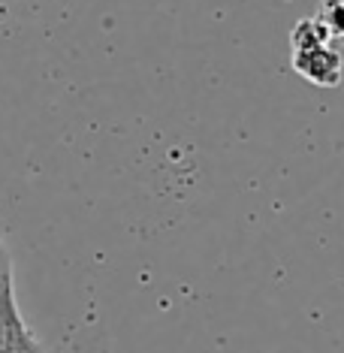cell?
<instances>
[{
  "label": "cell",
  "mask_w": 344,
  "mask_h": 353,
  "mask_svg": "<svg viewBox=\"0 0 344 353\" xmlns=\"http://www.w3.org/2000/svg\"><path fill=\"white\" fill-rule=\"evenodd\" d=\"M293 70L317 88H338L344 79V58L335 43H320L293 52Z\"/></svg>",
  "instance_id": "cell-1"
},
{
  "label": "cell",
  "mask_w": 344,
  "mask_h": 353,
  "mask_svg": "<svg viewBox=\"0 0 344 353\" xmlns=\"http://www.w3.org/2000/svg\"><path fill=\"white\" fill-rule=\"evenodd\" d=\"M320 43H332L330 34L323 30V25L311 15V19H299L290 30V49H311V46H320Z\"/></svg>",
  "instance_id": "cell-2"
},
{
  "label": "cell",
  "mask_w": 344,
  "mask_h": 353,
  "mask_svg": "<svg viewBox=\"0 0 344 353\" xmlns=\"http://www.w3.org/2000/svg\"><path fill=\"white\" fill-rule=\"evenodd\" d=\"M314 19L323 25L332 43H344V0H320Z\"/></svg>",
  "instance_id": "cell-3"
},
{
  "label": "cell",
  "mask_w": 344,
  "mask_h": 353,
  "mask_svg": "<svg viewBox=\"0 0 344 353\" xmlns=\"http://www.w3.org/2000/svg\"><path fill=\"white\" fill-rule=\"evenodd\" d=\"M21 320L19 314V305H15V284L12 278H3L0 281V344H3L6 332Z\"/></svg>",
  "instance_id": "cell-4"
},
{
  "label": "cell",
  "mask_w": 344,
  "mask_h": 353,
  "mask_svg": "<svg viewBox=\"0 0 344 353\" xmlns=\"http://www.w3.org/2000/svg\"><path fill=\"white\" fill-rule=\"evenodd\" d=\"M0 353H45V350H43V344L30 335V329L25 326V320H19V323L6 332L3 344H0Z\"/></svg>",
  "instance_id": "cell-5"
},
{
  "label": "cell",
  "mask_w": 344,
  "mask_h": 353,
  "mask_svg": "<svg viewBox=\"0 0 344 353\" xmlns=\"http://www.w3.org/2000/svg\"><path fill=\"white\" fill-rule=\"evenodd\" d=\"M3 278H12V256L3 245V236H0V281Z\"/></svg>",
  "instance_id": "cell-6"
}]
</instances>
